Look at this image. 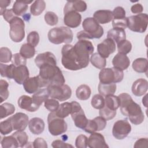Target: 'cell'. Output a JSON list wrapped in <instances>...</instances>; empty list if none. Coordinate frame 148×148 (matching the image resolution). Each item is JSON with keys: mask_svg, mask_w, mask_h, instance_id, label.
<instances>
[{"mask_svg": "<svg viewBox=\"0 0 148 148\" xmlns=\"http://www.w3.org/2000/svg\"><path fill=\"white\" fill-rule=\"evenodd\" d=\"M45 21L48 25L50 26L56 25L58 22V17L57 15L53 12H47L44 16Z\"/></svg>", "mask_w": 148, "mask_h": 148, "instance_id": "bcb514c9", "label": "cell"}, {"mask_svg": "<svg viewBox=\"0 0 148 148\" xmlns=\"http://www.w3.org/2000/svg\"><path fill=\"white\" fill-rule=\"evenodd\" d=\"M46 3L44 1H35L30 6V12L35 16L40 15L45 9Z\"/></svg>", "mask_w": 148, "mask_h": 148, "instance_id": "e575fe53", "label": "cell"}, {"mask_svg": "<svg viewBox=\"0 0 148 148\" xmlns=\"http://www.w3.org/2000/svg\"><path fill=\"white\" fill-rule=\"evenodd\" d=\"M35 62L36 65L39 68L42 65L47 64H51L54 65H57L56 57L50 51H46L43 53L39 54L35 59Z\"/></svg>", "mask_w": 148, "mask_h": 148, "instance_id": "ac0fdd59", "label": "cell"}, {"mask_svg": "<svg viewBox=\"0 0 148 148\" xmlns=\"http://www.w3.org/2000/svg\"><path fill=\"white\" fill-rule=\"evenodd\" d=\"M15 112L14 106L10 103L5 102L0 106V116L1 119L6 117L14 113Z\"/></svg>", "mask_w": 148, "mask_h": 148, "instance_id": "8d00e7d4", "label": "cell"}, {"mask_svg": "<svg viewBox=\"0 0 148 148\" xmlns=\"http://www.w3.org/2000/svg\"><path fill=\"white\" fill-rule=\"evenodd\" d=\"M148 140L147 138H140L137 140L134 145V147H147Z\"/></svg>", "mask_w": 148, "mask_h": 148, "instance_id": "91938a15", "label": "cell"}, {"mask_svg": "<svg viewBox=\"0 0 148 148\" xmlns=\"http://www.w3.org/2000/svg\"><path fill=\"white\" fill-rule=\"evenodd\" d=\"M8 87L9 84L6 80L3 79L0 80V103L3 102L8 99L9 95Z\"/></svg>", "mask_w": 148, "mask_h": 148, "instance_id": "7bdbcfd3", "label": "cell"}, {"mask_svg": "<svg viewBox=\"0 0 148 148\" xmlns=\"http://www.w3.org/2000/svg\"><path fill=\"white\" fill-rule=\"evenodd\" d=\"M72 112V105L70 102H64L60 105L57 110L55 112L56 115L61 118H65L71 114Z\"/></svg>", "mask_w": 148, "mask_h": 148, "instance_id": "d6a6232c", "label": "cell"}, {"mask_svg": "<svg viewBox=\"0 0 148 148\" xmlns=\"http://www.w3.org/2000/svg\"><path fill=\"white\" fill-rule=\"evenodd\" d=\"M11 1H9V0H1L0 1V14L2 16L3 13L4 12V11L6 10V8L8 7Z\"/></svg>", "mask_w": 148, "mask_h": 148, "instance_id": "be15d7a7", "label": "cell"}, {"mask_svg": "<svg viewBox=\"0 0 148 148\" xmlns=\"http://www.w3.org/2000/svg\"><path fill=\"white\" fill-rule=\"evenodd\" d=\"M88 147L90 148H108L104 136L100 133L93 132L88 138Z\"/></svg>", "mask_w": 148, "mask_h": 148, "instance_id": "e0dca14e", "label": "cell"}, {"mask_svg": "<svg viewBox=\"0 0 148 148\" xmlns=\"http://www.w3.org/2000/svg\"><path fill=\"white\" fill-rule=\"evenodd\" d=\"M61 63L62 66L70 71H77L87 67L90 58L81 56L74 49L73 45L66 44L61 49Z\"/></svg>", "mask_w": 148, "mask_h": 148, "instance_id": "6da1fadb", "label": "cell"}, {"mask_svg": "<svg viewBox=\"0 0 148 148\" xmlns=\"http://www.w3.org/2000/svg\"><path fill=\"white\" fill-rule=\"evenodd\" d=\"M38 77L40 88L51 85H62L65 82L62 71L54 65L47 64L40 66Z\"/></svg>", "mask_w": 148, "mask_h": 148, "instance_id": "3957f363", "label": "cell"}, {"mask_svg": "<svg viewBox=\"0 0 148 148\" xmlns=\"http://www.w3.org/2000/svg\"><path fill=\"white\" fill-rule=\"evenodd\" d=\"M116 50V43L110 38L105 39L97 45L98 53L103 58H106Z\"/></svg>", "mask_w": 148, "mask_h": 148, "instance_id": "9a60e30c", "label": "cell"}, {"mask_svg": "<svg viewBox=\"0 0 148 148\" xmlns=\"http://www.w3.org/2000/svg\"><path fill=\"white\" fill-rule=\"evenodd\" d=\"M75 146L77 148H86L88 146V138L84 135H79L75 140Z\"/></svg>", "mask_w": 148, "mask_h": 148, "instance_id": "816d5d0a", "label": "cell"}, {"mask_svg": "<svg viewBox=\"0 0 148 148\" xmlns=\"http://www.w3.org/2000/svg\"><path fill=\"white\" fill-rule=\"evenodd\" d=\"M33 1H16L13 5L12 10L16 16H22L28 8V4L32 3Z\"/></svg>", "mask_w": 148, "mask_h": 148, "instance_id": "83f0119b", "label": "cell"}, {"mask_svg": "<svg viewBox=\"0 0 148 148\" xmlns=\"http://www.w3.org/2000/svg\"><path fill=\"white\" fill-rule=\"evenodd\" d=\"M1 143L2 148H16L19 147L17 140L12 135L3 137L1 141Z\"/></svg>", "mask_w": 148, "mask_h": 148, "instance_id": "f35d334b", "label": "cell"}, {"mask_svg": "<svg viewBox=\"0 0 148 148\" xmlns=\"http://www.w3.org/2000/svg\"><path fill=\"white\" fill-rule=\"evenodd\" d=\"M147 95L146 94V95L142 99V103L146 108L147 107Z\"/></svg>", "mask_w": 148, "mask_h": 148, "instance_id": "e7e4bbea", "label": "cell"}, {"mask_svg": "<svg viewBox=\"0 0 148 148\" xmlns=\"http://www.w3.org/2000/svg\"><path fill=\"white\" fill-rule=\"evenodd\" d=\"M91 104L94 108L101 109L105 105V99L101 94H95L91 99Z\"/></svg>", "mask_w": 148, "mask_h": 148, "instance_id": "f6af8a7d", "label": "cell"}, {"mask_svg": "<svg viewBox=\"0 0 148 148\" xmlns=\"http://www.w3.org/2000/svg\"><path fill=\"white\" fill-rule=\"evenodd\" d=\"M106 125V120L101 116L95 117L92 120H88L86 126L84 130L89 134L95 132L96 131H102Z\"/></svg>", "mask_w": 148, "mask_h": 148, "instance_id": "2e32d148", "label": "cell"}, {"mask_svg": "<svg viewBox=\"0 0 148 148\" xmlns=\"http://www.w3.org/2000/svg\"><path fill=\"white\" fill-rule=\"evenodd\" d=\"M9 36L14 42H20L25 37V24L23 19L16 16L9 23Z\"/></svg>", "mask_w": 148, "mask_h": 148, "instance_id": "ba28073f", "label": "cell"}, {"mask_svg": "<svg viewBox=\"0 0 148 148\" xmlns=\"http://www.w3.org/2000/svg\"><path fill=\"white\" fill-rule=\"evenodd\" d=\"M25 91L29 94L35 93L40 87V83L38 75L29 77L23 84Z\"/></svg>", "mask_w": 148, "mask_h": 148, "instance_id": "d4e9b609", "label": "cell"}, {"mask_svg": "<svg viewBox=\"0 0 148 148\" xmlns=\"http://www.w3.org/2000/svg\"><path fill=\"white\" fill-rule=\"evenodd\" d=\"M117 89L116 83L111 84H102L99 82L98 87V90L102 96L106 97L109 95H113Z\"/></svg>", "mask_w": 148, "mask_h": 148, "instance_id": "f1b7e54d", "label": "cell"}, {"mask_svg": "<svg viewBox=\"0 0 148 148\" xmlns=\"http://www.w3.org/2000/svg\"><path fill=\"white\" fill-rule=\"evenodd\" d=\"M107 38L112 39L117 44L121 40L126 39V34L124 29L113 28L110 29L107 34Z\"/></svg>", "mask_w": 148, "mask_h": 148, "instance_id": "484cf974", "label": "cell"}, {"mask_svg": "<svg viewBox=\"0 0 148 148\" xmlns=\"http://www.w3.org/2000/svg\"><path fill=\"white\" fill-rule=\"evenodd\" d=\"M117 50L119 53L127 54L132 49V44L128 40H123L119 42L117 44Z\"/></svg>", "mask_w": 148, "mask_h": 148, "instance_id": "b9f144b4", "label": "cell"}, {"mask_svg": "<svg viewBox=\"0 0 148 148\" xmlns=\"http://www.w3.org/2000/svg\"><path fill=\"white\" fill-rule=\"evenodd\" d=\"M71 9L77 12H83L87 9V4L83 1H68L65 4Z\"/></svg>", "mask_w": 148, "mask_h": 148, "instance_id": "ab89813d", "label": "cell"}, {"mask_svg": "<svg viewBox=\"0 0 148 148\" xmlns=\"http://www.w3.org/2000/svg\"><path fill=\"white\" fill-rule=\"evenodd\" d=\"M120 101L118 96L109 95L105 97V106L112 110H116L120 107Z\"/></svg>", "mask_w": 148, "mask_h": 148, "instance_id": "1f68e13d", "label": "cell"}, {"mask_svg": "<svg viewBox=\"0 0 148 148\" xmlns=\"http://www.w3.org/2000/svg\"><path fill=\"white\" fill-rule=\"evenodd\" d=\"M71 103L72 105L71 114L75 125L77 128L84 130L88 122V119L79 103L76 101H72Z\"/></svg>", "mask_w": 148, "mask_h": 148, "instance_id": "8fae6325", "label": "cell"}, {"mask_svg": "<svg viewBox=\"0 0 148 148\" xmlns=\"http://www.w3.org/2000/svg\"><path fill=\"white\" fill-rule=\"evenodd\" d=\"M29 73L26 65L16 66L13 74V79L18 84H22L29 78Z\"/></svg>", "mask_w": 148, "mask_h": 148, "instance_id": "d6986e66", "label": "cell"}, {"mask_svg": "<svg viewBox=\"0 0 148 148\" xmlns=\"http://www.w3.org/2000/svg\"><path fill=\"white\" fill-rule=\"evenodd\" d=\"M148 89V82L145 79H139L136 80L132 86V92L133 94L137 97H140L145 94Z\"/></svg>", "mask_w": 148, "mask_h": 148, "instance_id": "ffe728a7", "label": "cell"}, {"mask_svg": "<svg viewBox=\"0 0 148 148\" xmlns=\"http://www.w3.org/2000/svg\"><path fill=\"white\" fill-rule=\"evenodd\" d=\"M45 122L39 117H34L28 123L29 130L34 135L42 134L45 130Z\"/></svg>", "mask_w": 148, "mask_h": 148, "instance_id": "603a6c76", "label": "cell"}, {"mask_svg": "<svg viewBox=\"0 0 148 148\" xmlns=\"http://www.w3.org/2000/svg\"><path fill=\"white\" fill-rule=\"evenodd\" d=\"M148 24L146 13H140L127 17V27L132 31L143 33L146 31Z\"/></svg>", "mask_w": 148, "mask_h": 148, "instance_id": "52a82bcc", "label": "cell"}, {"mask_svg": "<svg viewBox=\"0 0 148 148\" xmlns=\"http://www.w3.org/2000/svg\"><path fill=\"white\" fill-rule=\"evenodd\" d=\"M13 130L11 122L8 119L0 123V131L2 135H5L10 134Z\"/></svg>", "mask_w": 148, "mask_h": 148, "instance_id": "681fc988", "label": "cell"}, {"mask_svg": "<svg viewBox=\"0 0 148 148\" xmlns=\"http://www.w3.org/2000/svg\"><path fill=\"white\" fill-rule=\"evenodd\" d=\"M33 143V147L34 148H47V144L46 141L42 138H36Z\"/></svg>", "mask_w": 148, "mask_h": 148, "instance_id": "6f0895ef", "label": "cell"}, {"mask_svg": "<svg viewBox=\"0 0 148 148\" xmlns=\"http://www.w3.org/2000/svg\"><path fill=\"white\" fill-rule=\"evenodd\" d=\"M125 11L124 9L121 6H117L115 8L112 12L113 19H121L124 18L125 17Z\"/></svg>", "mask_w": 148, "mask_h": 148, "instance_id": "db71d44e", "label": "cell"}, {"mask_svg": "<svg viewBox=\"0 0 148 148\" xmlns=\"http://www.w3.org/2000/svg\"><path fill=\"white\" fill-rule=\"evenodd\" d=\"M143 8L140 3H136L132 5L131 8V10L132 13L134 14H140L143 12Z\"/></svg>", "mask_w": 148, "mask_h": 148, "instance_id": "94428289", "label": "cell"}, {"mask_svg": "<svg viewBox=\"0 0 148 148\" xmlns=\"http://www.w3.org/2000/svg\"><path fill=\"white\" fill-rule=\"evenodd\" d=\"M112 26L113 28L125 29L127 27V17L121 19H113Z\"/></svg>", "mask_w": 148, "mask_h": 148, "instance_id": "f5cc1de1", "label": "cell"}, {"mask_svg": "<svg viewBox=\"0 0 148 148\" xmlns=\"http://www.w3.org/2000/svg\"><path fill=\"white\" fill-rule=\"evenodd\" d=\"M82 27L91 39H99L103 35V28L92 17L86 18L83 21Z\"/></svg>", "mask_w": 148, "mask_h": 148, "instance_id": "30bf717a", "label": "cell"}, {"mask_svg": "<svg viewBox=\"0 0 148 148\" xmlns=\"http://www.w3.org/2000/svg\"><path fill=\"white\" fill-rule=\"evenodd\" d=\"M51 146L54 148H68L73 147V146L69 143H65L61 140H55L51 143Z\"/></svg>", "mask_w": 148, "mask_h": 148, "instance_id": "9f6ffc18", "label": "cell"}, {"mask_svg": "<svg viewBox=\"0 0 148 148\" xmlns=\"http://www.w3.org/2000/svg\"><path fill=\"white\" fill-rule=\"evenodd\" d=\"M19 53L26 59L31 58L35 56V49L34 46L29 44L24 43L21 46Z\"/></svg>", "mask_w": 148, "mask_h": 148, "instance_id": "d590c367", "label": "cell"}, {"mask_svg": "<svg viewBox=\"0 0 148 148\" xmlns=\"http://www.w3.org/2000/svg\"><path fill=\"white\" fill-rule=\"evenodd\" d=\"M124 77L123 71L116 68H106L101 70L99 73V82L102 84H111L120 82Z\"/></svg>", "mask_w": 148, "mask_h": 148, "instance_id": "5b68a950", "label": "cell"}, {"mask_svg": "<svg viewBox=\"0 0 148 148\" xmlns=\"http://www.w3.org/2000/svg\"><path fill=\"white\" fill-rule=\"evenodd\" d=\"M121 113L128 117L131 123L134 125H139L143 123L145 115L139 105L135 102L131 95L127 93L119 95Z\"/></svg>", "mask_w": 148, "mask_h": 148, "instance_id": "7a4b0ae2", "label": "cell"}, {"mask_svg": "<svg viewBox=\"0 0 148 148\" xmlns=\"http://www.w3.org/2000/svg\"><path fill=\"white\" fill-rule=\"evenodd\" d=\"M90 61L94 66L100 69L104 68L106 65L105 58L101 57L98 53L92 54Z\"/></svg>", "mask_w": 148, "mask_h": 148, "instance_id": "836d02e7", "label": "cell"}, {"mask_svg": "<svg viewBox=\"0 0 148 148\" xmlns=\"http://www.w3.org/2000/svg\"><path fill=\"white\" fill-rule=\"evenodd\" d=\"M3 18L9 23L12 20H13L15 17H16V14L13 12L12 9H6L2 14Z\"/></svg>", "mask_w": 148, "mask_h": 148, "instance_id": "680465c9", "label": "cell"}, {"mask_svg": "<svg viewBox=\"0 0 148 148\" xmlns=\"http://www.w3.org/2000/svg\"><path fill=\"white\" fill-rule=\"evenodd\" d=\"M15 66L13 64L10 65H6L2 63L0 64L1 75L2 77H5L9 79H13V74Z\"/></svg>", "mask_w": 148, "mask_h": 148, "instance_id": "74e56055", "label": "cell"}, {"mask_svg": "<svg viewBox=\"0 0 148 148\" xmlns=\"http://www.w3.org/2000/svg\"><path fill=\"white\" fill-rule=\"evenodd\" d=\"M17 104L21 109L30 112H35L39 108V106L34 103L32 97L26 95H23L18 98Z\"/></svg>", "mask_w": 148, "mask_h": 148, "instance_id": "44dd1931", "label": "cell"}, {"mask_svg": "<svg viewBox=\"0 0 148 148\" xmlns=\"http://www.w3.org/2000/svg\"><path fill=\"white\" fill-rule=\"evenodd\" d=\"M93 18L98 24H107L113 20L112 12L109 10H98L94 13Z\"/></svg>", "mask_w": 148, "mask_h": 148, "instance_id": "cb8c5ba5", "label": "cell"}, {"mask_svg": "<svg viewBox=\"0 0 148 148\" xmlns=\"http://www.w3.org/2000/svg\"><path fill=\"white\" fill-rule=\"evenodd\" d=\"M8 119L11 122L13 130L24 131L28 125V116L22 112L17 113Z\"/></svg>", "mask_w": 148, "mask_h": 148, "instance_id": "5bb4252c", "label": "cell"}, {"mask_svg": "<svg viewBox=\"0 0 148 148\" xmlns=\"http://www.w3.org/2000/svg\"><path fill=\"white\" fill-rule=\"evenodd\" d=\"M77 38L79 40H87V39H92L91 36L84 30L80 31L77 34Z\"/></svg>", "mask_w": 148, "mask_h": 148, "instance_id": "6125c7cd", "label": "cell"}, {"mask_svg": "<svg viewBox=\"0 0 148 148\" xmlns=\"http://www.w3.org/2000/svg\"><path fill=\"white\" fill-rule=\"evenodd\" d=\"M12 135L14 136L17 140L19 147H23L28 143V136L24 131H17L14 132Z\"/></svg>", "mask_w": 148, "mask_h": 148, "instance_id": "60d3db41", "label": "cell"}, {"mask_svg": "<svg viewBox=\"0 0 148 148\" xmlns=\"http://www.w3.org/2000/svg\"><path fill=\"white\" fill-rule=\"evenodd\" d=\"M49 97V94L47 88H42L38 90L32 97L34 103L38 106H40L43 102L47 99Z\"/></svg>", "mask_w": 148, "mask_h": 148, "instance_id": "4316f807", "label": "cell"}, {"mask_svg": "<svg viewBox=\"0 0 148 148\" xmlns=\"http://www.w3.org/2000/svg\"><path fill=\"white\" fill-rule=\"evenodd\" d=\"M39 39L40 38L39 34L36 31H32L29 32L27 37V43L34 46V47L38 45Z\"/></svg>", "mask_w": 148, "mask_h": 148, "instance_id": "f907efd6", "label": "cell"}, {"mask_svg": "<svg viewBox=\"0 0 148 148\" xmlns=\"http://www.w3.org/2000/svg\"><path fill=\"white\" fill-rule=\"evenodd\" d=\"M99 116L104 118L106 121L113 119L116 114V110H112L106 106H103L102 109H99Z\"/></svg>", "mask_w": 148, "mask_h": 148, "instance_id": "7dc6e473", "label": "cell"}, {"mask_svg": "<svg viewBox=\"0 0 148 148\" xmlns=\"http://www.w3.org/2000/svg\"><path fill=\"white\" fill-rule=\"evenodd\" d=\"M12 53L10 50L6 47L0 49V61L1 63H8L12 61Z\"/></svg>", "mask_w": 148, "mask_h": 148, "instance_id": "ee69618b", "label": "cell"}, {"mask_svg": "<svg viewBox=\"0 0 148 148\" xmlns=\"http://www.w3.org/2000/svg\"><path fill=\"white\" fill-rule=\"evenodd\" d=\"M91 94L90 87L86 84L79 86L76 90V95L77 99L82 101L88 99Z\"/></svg>", "mask_w": 148, "mask_h": 148, "instance_id": "4dcf8cb0", "label": "cell"}, {"mask_svg": "<svg viewBox=\"0 0 148 148\" xmlns=\"http://www.w3.org/2000/svg\"><path fill=\"white\" fill-rule=\"evenodd\" d=\"M49 97L60 101H65L69 99L72 95L71 87L66 84L51 85L47 87Z\"/></svg>", "mask_w": 148, "mask_h": 148, "instance_id": "9c48e42d", "label": "cell"}, {"mask_svg": "<svg viewBox=\"0 0 148 148\" xmlns=\"http://www.w3.org/2000/svg\"><path fill=\"white\" fill-rule=\"evenodd\" d=\"M131 131V126L128 120H119L114 123L112 128L113 136L119 140L126 138Z\"/></svg>", "mask_w": 148, "mask_h": 148, "instance_id": "7c38bea8", "label": "cell"}, {"mask_svg": "<svg viewBox=\"0 0 148 148\" xmlns=\"http://www.w3.org/2000/svg\"><path fill=\"white\" fill-rule=\"evenodd\" d=\"M64 23L69 28H77L82 22L80 14L65 5L64 9Z\"/></svg>", "mask_w": 148, "mask_h": 148, "instance_id": "4fadbf2b", "label": "cell"}, {"mask_svg": "<svg viewBox=\"0 0 148 148\" xmlns=\"http://www.w3.org/2000/svg\"><path fill=\"white\" fill-rule=\"evenodd\" d=\"M113 67L122 71L127 69L130 64V60L126 54L118 53L112 60Z\"/></svg>", "mask_w": 148, "mask_h": 148, "instance_id": "7402d4cb", "label": "cell"}, {"mask_svg": "<svg viewBox=\"0 0 148 148\" xmlns=\"http://www.w3.org/2000/svg\"><path fill=\"white\" fill-rule=\"evenodd\" d=\"M13 64L16 66L25 65L27 64L26 58L23 57L20 53H15L13 55Z\"/></svg>", "mask_w": 148, "mask_h": 148, "instance_id": "11a10c76", "label": "cell"}, {"mask_svg": "<svg viewBox=\"0 0 148 148\" xmlns=\"http://www.w3.org/2000/svg\"><path fill=\"white\" fill-rule=\"evenodd\" d=\"M45 107L50 112H55L57 110L60 103L59 102L55 99H47L45 102Z\"/></svg>", "mask_w": 148, "mask_h": 148, "instance_id": "c3c4849f", "label": "cell"}, {"mask_svg": "<svg viewBox=\"0 0 148 148\" xmlns=\"http://www.w3.org/2000/svg\"><path fill=\"white\" fill-rule=\"evenodd\" d=\"M47 37L49 41L55 45L61 43L69 44L73 40V35L70 28L60 27L50 29Z\"/></svg>", "mask_w": 148, "mask_h": 148, "instance_id": "277c9868", "label": "cell"}, {"mask_svg": "<svg viewBox=\"0 0 148 148\" xmlns=\"http://www.w3.org/2000/svg\"><path fill=\"white\" fill-rule=\"evenodd\" d=\"M48 129L51 135L58 136L67 130V124L64 119L57 116L55 112H50L47 116Z\"/></svg>", "mask_w": 148, "mask_h": 148, "instance_id": "8992f818", "label": "cell"}, {"mask_svg": "<svg viewBox=\"0 0 148 148\" xmlns=\"http://www.w3.org/2000/svg\"><path fill=\"white\" fill-rule=\"evenodd\" d=\"M133 69L138 73H146L148 69L147 60L145 58H138L135 60L132 64Z\"/></svg>", "mask_w": 148, "mask_h": 148, "instance_id": "f546056e", "label": "cell"}]
</instances>
